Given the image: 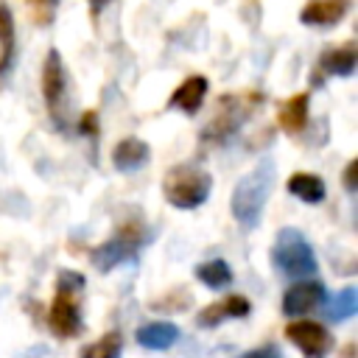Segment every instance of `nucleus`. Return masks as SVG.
I'll use <instances>...</instances> for the list:
<instances>
[{"label":"nucleus","instance_id":"nucleus-19","mask_svg":"<svg viewBox=\"0 0 358 358\" xmlns=\"http://www.w3.org/2000/svg\"><path fill=\"white\" fill-rule=\"evenodd\" d=\"M196 280L199 282H204L207 288H227L229 282H232V268H229V263L227 260H207V263H199L196 266Z\"/></svg>","mask_w":358,"mask_h":358},{"label":"nucleus","instance_id":"nucleus-22","mask_svg":"<svg viewBox=\"0 0 358 358\" xmlns=\"http://www.w3.org/2000/svg\"><path fill=\"white\" fill-rule=\"evenodd\" d=\"M25 6H28V14H31V20L36 25H48L56 17L59 0H25Z\"/></svg>","mask_w":358,"mask_h":358},{"label":"nucleus","instance_id":"nucleus-23","mask_svg":"<svg viewBox=\"0 0 358 358\" xmlns=\"http://www.w3.org/2000/svg\"><path fill=\"white\" fill-rule=\"evenodd\" d=\"M238 358H282V352H280L277 344H263V347H255V350L241 352Z\"/></svg>","mask_w":358,"mask_h":358},{"label":"nucleus","instance_id":"nucleus-8","mask_svg":"<svg viewBox=\"0 0 358 358\" xmlns=\"http://www.w3.org/2000/svg\"><path fill=\"white\" fill-rule=\"evenodd\" d=\"M285 338L294 341L305 358H324L333 347V338L324 324L310 322V319H296V316L294 322L285 324Z\"/></svg>","mask_w":358,"mask_h":358},{"label":"nucleus","instance_id":"nucleus-14","mask_svg":"<svg viewBox=\"0 0 358 358\" xmlns=\"http://www.w3.org/2000/svg\"><path fill=\"white\" fill-rule=\"evenodd\" d=\"M179 341V327L173 322H148L137 330V344L145 347V350H154V352H162L168 347H173Z\"/></svg>","mask_w":358,"mask_h":358},{"label":"nucleus","instance_id":"nucleus-13","mask_svg":"<svg viewBox=\"0 0 358 358\" xmlns=\"http://www.w3.org/2000/svg\"><path fill=\"white\" fill-rule=\"evenodd\" d=\"M350 11V0H308L299 11L305 25H336Z\"/></svg>","mask_w":358,"mask_h":358},{"label":"nucleus","instance_id":"nucleus-26","mask_svg":"<svg viewBox=\"0 0 358 358\" xmlns=\"http://www.w3.org/2000/svg\"><path fill=\"white\" fill-rule=\"evenodd\" d=\"M87 3H90V11H92V14H101V8H103L109 0H87Z\"/></svg>","mask_w":358,"mask_h":358},{"label":"nucleus","instance_id":"nucleus-4","mask_svg":"<svg viewBox=\"0 0 358 358\" xmlns=\"http://www.w3.org/2000/svg\"><path fill=\"white\" fill-rule=\"evenodd\" d=\"M271 263L274 268L282 274V277H291V280H302V277H310L319 263H316V252L313 246L308 243V238L294 229V227H282L274 238V246H271Z\"/></svg>","mask_w":358,"mask_h":358},{"label":"nucleus","instance_id":"nucleus-9","mask_svg":"<svg viewBox=\"0 0 358 358\" xmlns=\"http://www.w3.org/2000/svg\"><path fill=\"white\" fill-rule=\"evenodd\" d=\"M324 296H327V291H324V285H322L319 280L302 277V280H296L294 285L285 288V294H282V313H285L288 319L305 316V313H310L313 308H319V305L324 302Z\"/></svg>","mask_w":358,"mask_h":358},{"label":"nucleus","instance_id":"nucleus-5","mask_svg":"<svg viewBox=\"0 0 358 358\" xmlns=\"http://www.w3.org/2000/svg\"><path fill=\"white\" fill-rule=\"evenodd\" d=\"M145 241H148V232H145V227L140 221H123L109 241H103V243L90 249V263L101 274H106L115 266H120L126 260H134Z\"/></svg>","mask_w":358,"mask_h":358},{"label":"nucleus","instance_id":"nucleus-15","mask_svg":"<svg viewBox=\"0 0 358 358\" xmlns=\"http://www.w3.org/2000/svg\"><path fill=\"white\" fill-rule=\"evenodd\" d=\"M358 64V48L355 42H347L341 48H330L319 59V70L327 76H352Z\"/></svg>","mask_w":358,"mask_h":358},{"label":"nucleus","instance_id":"nucleus-1","mask_svg":"<svg viewBox=\"0 0 358 358\" xmlns=\"http://www.w3.org/2000/svg\"><path fill=\"white\" fill-rule=\"evenodd\" d=\"M271 187H274V162L260 159L246 176L238 179V185L229 196V210H232L235 221L255 229L260 224V215L271 196Z\"/></svg>","mask_w":358,"mask_h":358},{"label":"nucleus","instance_id":"nucleus-6","mask_svg":"<svg viewBox=\"0 0 358 358\" xmlns=\"http://www.w3.org/2000/svg\"><path fill=\"white\" fill-rule=\"evenodd\" d=\"M255 95H227V98H221L213 120L204 129V140L224 143L229 134H235L241 129V123L249 117V101Z\"/></svg>","mask_w":358,"mask_h":358},{"label":"nucleus","instance_id":"nucleus-20","mask_svg":"<svg viewBox=\"0 0 358 358\" xmlns=\"http://www.w3.org/2000/svg\"><path fill=\"white\" fill-rule=\"evenodd\" d=\"M355 310H358V288H355V285H347V288H341V291L336 294V299L324 308V316H327L330 322H347L350 316H355Z\"/></svg>","mask_w":358,"mask_h":358},{"label":"nucleus","instance_id":"nucleus-17","mask_svg":"<svg viewBox=\"0 0 358 358\" xmlns=\"http://www.w3.org/2000/svg\"><path fill=\"white\" fill-rule=\"evenodd\" d=\"M285 190H288L291 196H296L299 201H305V204H322L324 196H327V187H324L322 176L305 173V171L291 173L288 182H285Z\"/></svg>","mask_w":358,"mask_h":358},{"label":"nucleus","instance_id":"nucleus-11","mask_svg":"<svg viewBox=\"0 0 358 358\" xmlns=\"http://www.w3.org/2000/svg\"><path fill=\"white\" fill-rule=\"evenodd\" d=\"M207 87H210V81H207L204 76H187V78L173 90L168 106L185 112V115H196V112L201 109V103H204Z\"/></svg>","mask_w":358,"mask_h":358},{"label":"nucleus","instance_id":"nucleus-3","mask_svg":"<svg viewBox=\"0 0 358 358\" xmlns=\"http://www.w3.org/2000/svg\"><path fill=\"white\" fill-rule=\"evenodd\" d=\"M210 190H213L210 171L190 162L173 165L162 176V196L171 207H179V210H196L210 199Z\"/></svg>","mask_w":358,"mask_h":358},{"label":"nucleus","instance_id":"nucleus-24","mask_svg":"<svg viewBox=\"0 0 358 358\" xmlns=\"http://www.w3.org/2000/svg\"><path fill=\"white\" fill-rule=\"evenodd\" d=\"M344 187H347L350 193L358 190V159H350V162H347V168H344Z\"/></svg>","mask_w":358,"mask_h":358},{"label":"nucleus","instance_id":"nucleus-12","mask_svg":"<svg viewBox=\"0 0 358 358\" xmlns=\"http://www.w3.org/2000/svg\"><path fill=\"white\" fill-rule=\"evenodd\" d=\"M148 157H151V148H148L145 140H140V137H126V140H120V143L115 145V151H112V165H115L120 173H134V171H140V168L148 162Z\"/></svg>","mask_w":358,"mask_h":358},{"label":"nucleus","instance_id":"nucleus-18","mask_svg":"<svg viewBox=\"0 0 358 358\" xmlns=\"http://www.w3.org/2000/svg\"><path fill=\"white\" fill-rule=\"evenodd\" d=\"M14 50H17V39H14V17L6 0H0V76L8 73L11 62H14Z\"/></svg>","mask_w":358,"mask_h":358},{"label":"nucleus","instance_id":"nucleus-16","mask_svg":"<svg viewBox=\"0 0 358 358\" xmlns=\"http://www.w3.org/2000/svg\"><path fill=\"white\" fill-rule=\"evenodd\" d=\"M308 92H299V95H291L280 103L277 109V123L288 131V134H299L305 126H308Z\"/></svg>","mask_w":358,"mask_h":358},{"label":"nucleus","instance_id":"nucleus-25","mask_svg":"<svg viewBox=\"0 0 358 358\" xmlns=\"http://www.w3.org/2000/svg\"><path fill=\"white\" fill-rule=\"evenodd\" d=\"M81 134H87V137H90V134H92V137L98 134V115H95V112H84V115H81Z\"/></svg>","mask_w":358,"mask_h":358},{"label":"nucleus","instance_id":"nucleus-21","mask_svg":"<svg viewBox=\"0 0 358 358\" xmlns=\"http://www.w3.org/2000/svg\"><path fill=\"white\" fill-rule=\"evenodd\" d=\"M120 352H123V336L112 330V333H103L98 341L81 347L78 358H120Z\"/></svg>","mask_w":358,"mask_h":358},{"label":"nucleus","instance_id":"nucleus-10","mask_svg":"<svg viewBox=\"0 0 358 358\" xmlns=\"http://www.w3.org/2000/svg\"><path fill=\"white\" fill-rule=\"evenodd\" d=\"M249 310H252V302L246 296L229 294V296H224V299L201 308V313L196 316V324L199 327H215L224 319H243V316H249Z\"/></svg>","mask_w":358,"mask_h":358},{"label":"nucleus","instance_id":"nucleus-7","mask_svg":"<svg viewBox=\"0 0 358 358\" xmlns=\"http://www.w3.org/2000/svg\"><path fill=\"white\" fill-rule=\"evenodd\" d=\"M64 95H67V76H64V64L56 48L48 50L45 64H42V98L48 103V112L56 123H62V106H64Z\"/></svg>","mask_w":358,"mask_h":358},{"label":"nucleus","instance_id":"nucleus-2","mask_svg":"<svg viewBox=\"0 0 358 358\" xmlns=\"http://www.w3.org/2000/svg\"><path fill=\"white\" fill-rule=\"evenodd\" d=\"M81 296H84V277L78 271H59L56 294L48 310V324L59 338H76L84 330L81 319Z\"/></svg>","mask_w":358,"mask_h":358}]
</instances>
